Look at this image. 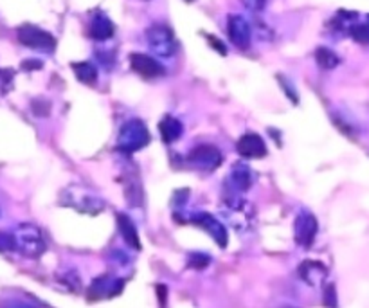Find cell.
<instances>
[{
    "label": "cell",
    "mask_w": 369,
    "mask_h": 308,
    "mask_svg": "<svg viewBox=\"0 0 369 308\" xmlns=\"http://www.w3.org/2000/svg\"><path fill=\"white\" fill-rule=\"evenodd\" d=\"M60 202L67 207L76 209L78 213L99 214L105 209V200L99 197L98 193L92 191L87 186H81V184H71L63 189Z\"/></svg>",
    "instance_id": "6da1fadb"
},
{
    "label": "cell",
    "mask_w": 369,
    "mask_h": 308,
    "mask_svg": "<svg viewBox=\"0 0 369 308\" xmlns=\"http://www.w3.org/2000/svg\"><path fill=\"white\" fill-rule=\"evenodd\" d=\"M223 219L231 223V228L238 232H247L252 229L256 220V211L250 202L241 197H225L220 205Z\"/></svg>",
    "instance_id": "7a4b0ae2"
},
{
    "label": "cell",
    "mask_w": 369,
    "mask_h": 308,
    "mask_svg": "<svg viewBox=\"0 0 369 308\" xmlns=\"http://www.w3.org/2000/svg\"><path fill=\"white\" fill-rule=\"evenodd\" d=\"M150 143L148 128L141 119L126 121L117 137V150L125 153H134Z\"/></svg>",
    "instance_id": "3957f363"
},
{
    "label": "cell",
    "mask_w": 369,
    "mask_h": 308,
    "mask_svg": "<svg viewBox=\"0 0 369 308\" xmlns=\"http://www.w3.org/2000/svg\"><path fill=\"white\" fill-rule=\"evenodd\" d=\"M146 44L151 53L160 58H171L177 53V38L175 33L164 24H153L146 29Z\"/></svg>",
    "instance_id": "277c9868"
},
{
    "label": "cell",
    "mask_w": 369,
    "mask_h": 308,
    "mask_svg": "<svg viewBox=\"0 0 369 308\" xmlns=\"http://www.w3.org/2000/svg\"><path fill=\"white\" fill-rule=\"evenodd\" d=\"M15 249H18L27 258H38L44 255L45 240L44 234L38 228L31 223H22L20 228L15 231Z\"/></svg>",
    "instance_id": "5b68a950"
},
{
    "label": "cell",
    "mask_w": 369,
    "mask_h": 308,
    "mask_svg": "<svg viewBox=\"0 0 369 308\" xmlns=\"http://www.w3.org/2000/svg\"><path fill=\"white\" fill-rule=\"evenodd\" d=\"M18 40L20 44L31 47V49H54L56 40L51 33L44 31L40 27L36 26H22L18 29Z\"/></svg>",
    "instance_id": "8992f818"
},
{
    "label": "cell",
    "mask_w": 369,
    "mask_h": 308,
    "mask_svg": "<svg viewBox=\"0 0 369 308\" xmlns=\"http://www.w3.org/2000/svg\"><path fill=\"white\" fill-rule=\"evenodd\" d=\"M227 35H229V40H231V44L234 45L236 49H249L252 29H250L249 22L241 15H231L229 17V20H227Z\"/></svg>",
    "instance_id": "52a82bcc"
},
{
    "label": "cell",
    "mask_w": 369,
    "mask_h": 308,
    "mask_svg": "<svg viewBox=\"0 0 369 308\" xmlns=\"http://www.w3.org/2000/svg\"><path fill=\"white\" fill-rule=\"evenodd\" d=\"M189 162L205 171L216 170L222 164V153L213 144H200V146L193 148L189 153Z\"/></svg>",
    "instance_id": "ba28073f"
},
{
    "label": "cell",
    "mask_w": 369,
    "mask_h": 308,
    "mask_svg": "<svg viewBox=\"0 0 369 308\" xmlns=\"http://www.w3.org/2000/svg\"><path fill=\"white\" fill-rule=\"evenodd\" d=\"M317 231H319V223L317 219L311 213H302L299 214L298 220H295V241H298L301 247H311L314 240L317 237Z\"/></svg>",
    "instance_id": "9c48e42d"
},
{
    "label": "cell",
    "mask_w": 369,
    "mask_h": 308,
    "mask_svg": "<svg viewBox=\"0 0 369 308\" xmlns=\"http://www.w3.org/2000/svg\"><path fill=\"white\" fill-rule=\"evenodd\" d=\"M236 148H238V153L245 159H261L267 155V144L261 139V135L254 134V132L241 135Z\"/></svg>",
    "instance_id": "30bf717a"
},
{
    "label": "cell",
    "mask_w": 369,
    "mask_h": 308,
    "mask_svg": "<svg viewBox=\"0 0 369 308\" xmlns=\"http://www.w3.org/2000/svg\"><path fill=\"white\" fill-rule=\"evenodd\" d=\"M130 63H132V69L143 78H146V80H153V78H159L164 74V67L155 58L148 56V54L134 53L130 56Z\"/></svg>",
    "instance_id": "8fae6325"
},
{
    "label": "cell",
    "mask_w": 369,
    "mask_h": 308,
    "mask_svg": "<svg viewBox=\"0 0 369 308\" xmlns=\"http://www.w3.org/2000/svg\"><path fill=\"white\" fill-rule=\"evenodd\" d=\"M193 222L198 225V228L204 229L207 234H209L211 238H214V241L218 243L220 247H225L227 246V229L225 225H222V223L218 222V220L214 219V216H211L209 213H200L196 214V216H193Z\"/></svg>",
    "instance_id": "7c38bea8"
},
{
    "label": "cell",
    "mask_w": 369,
    "mask_h": 308,
    "mask_svg": "<svg viewBox=\"0 0 369 308\" xmlns=\"http://www.w3.org/2000/svg\"><path fill=\"white\" fill-rule=\"evenodd\" d=\"M123 280H116V277L103 276L92 283L89 289L90 300H103V298H114L123 291Z\"/></svg>",
    "instance_id": "4fadbf2b"
},
{
    "label": "cell",
    "mask_w": 369,
    "mask_h": 308,
    "mask_svg": "<svg viewBox=\"0 0 369 308\" xmlns=\"http://www.w3.org/2000/svg\"><path fill=\"white\" fill-rule=\"evenodd\" d=\"M114 33H116V27H114V22H112L107 15L101 13V11L94 15L92 20H90V24H89L90 38H94V40H98V42H105V40H108V38H112Z\"/></svg>",
    "instance_id": "5bb4252c"
},
{
    "label": "cell",
    "mask_w": 369,
    "mask_h": 308,
    "mask_svg": "<svg viewBox=\"0 0 369 308\" xmlns=\"http://www.w3.org/2000/svg\"><path fill=\"white\" fill-rule=\"evenodd\" d=\"M299 276L308 283V285L316 286L325 282V277L328 276V268L320 262H314V259H307L299 265Z\"/></svg>",
    "instance_id": "9a60e30c"
},
{
    "label": "cell",
    "mask_w": 369,
    "mask_h": 308,
    "mask_svg": "<svg viewBox=\"0 0 369 308\" xmlns=\"http://www.w3.org/2000/svg\"><path fill=\"white\" fill-rule=\"evenodd\" d=\"M227 182L236 191H247L252 186V171L249 170V166L236 162L232 166L231 173L227 175Z\"/></svg>",
    "instance_id": "2e32d148"
},
{
    "label": "cell",
    "mask_w": 369,
    "mask_h": 308,
    "mask_svg": "<svg viewBox=\"0 0 369 308\" xmlns=\"http://www.w3.org/2000/svg\"><path fill=\"white\" fill-rule=\"evenodd\" d=\"M159 130H160L162 139H164V143H175V141H177V139L180 137L184 132L182 123H180V121L173 116H166L164 119L160 121Z\"/></svg>",
    "instance_id": "e0dca14e"
},
{
    "label": "cell",
    "mask_w": 369,
    "mask_h": 308,
    "mask_svg": "<svg viewBox=\"0 0 369 308\" xmlns=\"http://www.w3.org/2000/svg\"><path fill=\"white\" fill-rule=\"evenodd\" d=\"M117 225H119V231L121 234H123V238L126 240V243L134 247V249H141L139 232L128 214H117Z\"/></svg>",
    "instance_id": "ac0fdd59"
},
{
    "label": "cell",
    "mask_w": 369,
    "mask_h": 308,
    "mask_svg": "<svg viewBox=\"0 0 369 308\" xmlns=\"http://www.w3.org/2000/svg\"><path fill=\"white\" fill-rule=\"evenodd\" d=\"M72 71H74L76 78H78L81 83H87V85H94L96 80H98V67L90 62L72 63Z\"/></svg>",
    "instance_id": "d6986e66"
},
{
    "label": "cell",
    "mask_w": 369,
    "mask_h": 308,
    "mask_svg": "<svg viewBox=\"0 0 369 308\" xmlns=\"http://www.w3.org/2000/svg\"><path fill=\"white\" fill-rule=\"evenodd\" d=\"M316 60L317 63H319V67L323 69H334L341 63V58H338L337 54H335L334 51L326 49V47H319V49L316 51Z\"/></svg>",
    "instance_id": "ffe728a7"
},
{
    "label": "cell",
    "mask_w": 369,
    "mask_h": 308,
    "mask_svg": "<svg viewBox=\"0 0 369 308\" xmlns=\"http://www.w3.org/2000/svg\"><path fill=\"white\" fill-rule=\"evenodd\" d=\"M209 264L211 258L207 255H204V253H191V255H189V262H187V265L191 268H195V271L205 268Z\"/></svg>",
    "instance_id": "44dd1931"
},
{
    "label": "cell",
    "mask_w": 369,
    "mask_h": 308,
    "mask_svg": "<svg viewBox=\"0 0 369 308\" xmlns=\"http://www.w3.org/2000/svg\"><path fill=\"white\" fill-rule=\"evenodd\" d=\"M352 36L361 44H369V24H357L352 27Z\"/></svg>",
    "instance_id": "7402d4cb"
},
{
    "label": "cell",
    "mask_w": 369,
    "mask_h": 308,
    "mask_svg": "<svg viewBox=\"0 0 369 308\" xmlns=\"http://www.w3.org/2000/svg\"><path fill=\"white\" fill-rule=\"evenodd\" d=\"M241 4L249 9V11L259 13V11H263L265 6H267V0H241Z\"/></svg>",
    "instance_id": "603a6c76"
},
{
    "label": "cell",
    "mask_w": 369,
    "mask_h": 308,
    "mask_svg": "<svg viewBox=\"0 0 369 308\" xmlns=\"http://www.w3.org/2000/svg\"><path fill=\"white\" fill-rule=\"evenodd\" d=\"M189 2H191V0H189Z\"/></svg>",
    "instance_id": "cb8c5ba5"
}]
</instances>
